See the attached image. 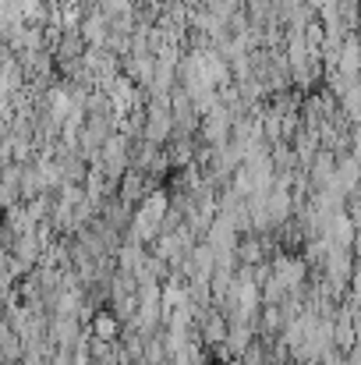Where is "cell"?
<instances>
[{"label": "cell", "instance_id": "obj_1", "mask_svg": "<svg viewBox=\"0 0 361 365\" xmlns=\"http://www.w3.org/2000/svg\"><path fill=\"white\" fill-rule=\"evenodd\" d=\"M124 78L149 93V89H152V78H156V57H152V53H145V57H127V61H124Z\"/></svg>", "mask_w": 361, "mask_h": 365}, {"label": "cell", "instance_id": "obj_2", "mask_svg": "<svg viewBox=\"0 0 361 365\" xmlns=\"http://www.w3.org/2000/svg\"><path fill=\"white\" fill-rule=\"evenodd\" d=\"M100 334H103V337H110V334H117V323H114L110 316H100Z\"/></svg>", "mask_w": 361, "mask_h": 365}]
</instances>
